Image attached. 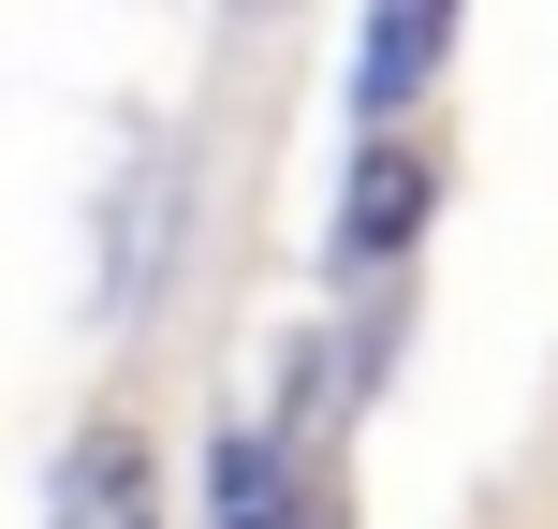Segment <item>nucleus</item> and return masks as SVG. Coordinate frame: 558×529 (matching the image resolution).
<instances>
[{"label": "nucleus", "mask_w": 558, "mask_h": 529, "mask_svg": "<svg viewBox=\"0 0 558 529\" xmlns=\"http://www.w3.org/2000/svg\"><path fill=\"white\" fill-rule=\"evenodd\" d=\"M456 59V0H412V15H383L367 29V59H353V88H367V118H397L426 74Z\"/></svg>", "instance_id": "20e7f679"}, {"label": "nucleus", "mask_w": 558, "mask_h": 529, "mask_svg": "<svg viewBox=\"0 0 558 529\" xmlns=\"http://www.w3.org/2000/svg\"><path fill=\"white\" fill-rule=\"evenodd\" d=\"M426 206H441V177H426V147H353V177H338V265H397L426 236Z\"/></svg>", "instance_id": "f257e3e1"}, {"label": "nucleus", "mask_w": 558, "mask_h": 529, "mask_svg": "<svg viewBox=\"0 0 558 529\" xmlns=\"http://www.w3.org/2000/svg\"><path fill=\"white\" fill-rule=\"evenodd\" d=\"M45 529H162V471H147L133 426H74V456L45 485Z\"/></svg>", "instance_id": "f03ea898"}, {"label": "nucleus", "mask_w": 558, "mask_h": 529, "mask_svg": "<svg viewBox=\"0 0 558 529\" xmlns=\"http://www.w3.org/2000/svg\"><path fill=\"white\" fill-rule=\"evenodd\" d=\"M206 529H308V471H294V442L235 426V442L206 456Z\"/></svg>", "instance_id": "7ed1b4c3"}]
</instances>
